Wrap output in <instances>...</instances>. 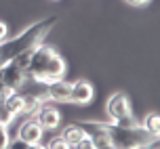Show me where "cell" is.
<instances>
[{
    "label": "cell",
    "mask_w": 160,
    "mask_h": 149,
    "mask_svg": "<svg viewBox=\"0 0 160 149\" xmlns=\"http://www.w3.org/2000/svg\"><path fill=\"white\" fill-rule=\"evenodd\" d=\"M55 23H57V17L55 15L44 17V19H40V21L32 23L30 27H25L23 31H19L17 36L2 40V42H0V63L4 65V63L13 61L15 57L34 50L38 44H42V40L47 38L48 31L55 27Z\"/></svg>",
    "instance_id": "6da1fadb"
},
{
    "label": "cell",
    "mask_w": 160,
    "mask_h": 149,
    "mask_svg": "<svg viewBox=\"0 0 160 149\" xmlns=\"http://www.w3.org/2000/svg\"><path fill=\"white\" fill-rule=\"evenodd\" d=\"M25 78L38 84H47L53 80H61L65 76V61L57 50H53L47 44H38L34 48L28 63H25Z\"/></svg>",
    "instance_id": "7a4b0ae2"
},
{
    "label": "cell",
    "mask_w": 160,
    "mask_h": 149,
    "mask_svg": "<svg viewBox=\"0 0 160 149\" xmlns=\"http://www.w3.org/2000/svg\"><path fill=\"white\" fill-rule=\"evenodd\" d=\"M101 126L116 149H143L154 141H158V137H152L148 130L141 128V124L120 126L116 122H101Z\"/></svg>",
    "instance_id": "3957f363"
},
{
    "label": "cell",
    "mask_w": 160,
    "mask_h": 149,
    "mask_svg": "<svg viewBox=\"0 0 160 149\" xmlns=\"http://www.w3.org/2000/svg\"><path fill=\"white\" fill-rule=\"evenodd\" d=\"M105 113L110 122H116L120 126H135L139 124L135 118H133V109H131V101L124 93H114L108 103H105Z\"/></svg>",
    "instance_id": "277c9868"
},
{
    "label": "cell",
    "mask_w": 160,
    "mask_h": 149,
    "mask_svg": "<svg viewBox=\"0 0 160 149\" xmlns=\"http://www.w3.org/2000/svg\"><path fill=\"white\" fill-rule=\"evenodd\" d=\"M32 118L38 120V124L44 128V130H57L59 126H61V111L57 109L55 105H51V103H40V107L36 109Z\"/></svg>",
    "instance_id": "5b68a950"
},
{
    "label": "cell",
    "mask_w": 160,
    "mask_h": 149,
    "mask_svg": "<svg viewBox=\"0 0 160 149\" xmlns=\"http://www.w3.org/2000/svg\"><path fill=\"white\" fill-rule=\"evenodd\" d=\"M0 74H2V84H4V90H19L21 84L25 82V71L17 65L15 61H8L0 67Z\"/></svg>",
    "instance_id": "8992f818"
},
{
    "label": "cell",
    "mask_w": 160,
    "mask_h": 149,
    "mask_svg": "<svg viewBox=\"0 0 160 149\" xmlns=\"http://www.w3.org/2000/svg\"><path fill=\"white\" fill-rule=\"evenodd\" d=\"M42 137H44V128L38 124V120H36V118L23 120V122L19 124V128H17V139H21V141L28 143V145L40 143V141H42Z\"/></svg>",
    "instance_id": "52a82bcc"
},
{
    "label": "cell",
    "mask_w": 160,
    "mask_h": 149,
    "mask_svg": "<svg viewBox=\"0 0 160 149\" xmlns=\"http://www.w3.org/2000/svg\"><path fill=\"white\" fill-rule=\"evenodd\" d=\"M44 99L53 103H70V82L61 80H53V82H47L44 84Z\"/></svg>",
    "instance_id": "ba28073f"
},
{
    "label": "cell",
    "mask_w": 160,
    "mask_h": 149,
    "mask_svg": "<svg viewBox=\"0 0 160 149\" xmlns=\"http://www.w3.org/2000/svg\"><path fill=\"white\" fill-rule=\"evenodd\" d=\"M95 97V88L91 82L87 80H76L70 84V103H76V105H87V103L93 101Z\"/></svg>",
    "instance_id": "9c48e42d"
},
{
    "label": "cell",
    "mask_w": 160,
    "mask_h": 149,
    "mask_svg": "<svg viewBox=\"0 0 160 149\" xmlns=\"http://www.w3.org/2000/svg\"><path fill=\"white\" fill-rule=\"evenodd\" d=\"M0 103L13 118H17L21 116V109H23V94L19 90H7L4 94H0Z\"/></svg>",
    "instance_id": "30bf717a"
},
{
    "label": "cell",
    "mask_w": 160,
    "mask_h": 149,
    "mask_svg": "<svg viewBox=\"0 0 160 149\" xmlns=\"http://www.w3.org/2000/svg\"><path fill=\"white\" fill-rule=\"evenodd\" d=\"M42 101H44L42 94H34V93L23 94V109H21V113H23V116H34Z\"/></svg>",
    "instance_id": "8fae6325"
},
{
    "label": "cell",
    "mask_w": 160,
    "mask_h": 149,
    "mask_svg": "<svg viewBox=\"0 0 160 149\" xmlns=\"http://www.w3.org/2000/svg\"><path fill=\"white\" fill-rule=\"evenodd\" d=\"M84 134H87V132H84V130H82V128L78 126V122H76V124L65 126L63 132H61V137H63V141H65V143H70V145H76V143H78L80 139L84 137Z\"/></svg>",
    "instance_id": "7c38bea8"
},
{
    "label": "cell",
    "mask_w": 160,
    "mask_h": 149,
    "mask_svg": "<svg viewBox=\"0 0 160 149\" xmlns=\"http://www.w3.org/2000/svg\"><path fill=\"white\" fill-rule=\"evenodd\" d=\"M141 128L148 130L152 137H158V132H160V118H158V113H156V111L148 113V116L143 118V122H141Z\"/></svg>",
    "instance_id": "4fadbf2b"
},
{
    "label": "cell",
    "mask_w": 160,
    "mask_h": 149,
    "mask_svg": "<svg viewBox=\"0 0 160 149\" xmlns=\"http://www.w3.org/2000/svg\"><path fill=\"white\" fill-rule=\"evenodd\" d=\"M47 149H72V145H70V143H65L63 137L59 134V137H53V139L48 141Z\"/></svg>",
    "instance_id": "5bb4252c"
},
{
    "label": "cell",
    "mask_w": 160,
    "mask_h": 149,
    "mask_svg": "<svg viewBox=\"0 0 160 149\" xmlns=\"http://www.w3.org/2000/svg\"><path fill=\"white\" fill-rule=\"evenodd\" d=\"M72 149H95V141H93L88 134H84L76 145H72Z\"/></svg>",
    "instance_id": "9a60e30c"
},
{
    "label": "cell",
    "mask_w": 160,
    "mask_h": 149,
    "mask_svg": "<svg viewBox=\"0 0 160 149\" xmlns=\"http://www.w3.org/2000/svg\"><path fill=\"white\" fill-rule=\"evenodd\" d=\"M11 143V134H8V126L0 124V149H7Z\"/></svg>",
    "instance_id": "2e32d148"
},
{
    "label": "cell",
    "mask_w": 160,
    "mask_h": 149,
    "mask_svg": "<svg viewBox=\"0 0 160 149\" xmlns=\"http://www.w3.org/2000/svg\"><path fill=\"white\" fill-rule=\"evenodd\" d=\"M7 149H28V143H23L21 139H11Z\"/></svg>",
    "instance_id": "e0dca14e"
},
{
    "label": "cell",
    "mask_w": 160,
    "mask_h": 149,
    "mask_svg": "<svg viewBox=\"0 0 160 149\" xmlns=\"http://www.w3.org/2000/svg\"><path fill=\"white\" fill-rule=\"evenodd\" d=\"M7 38H8V27H7L4 21H0V42H2V40H7Z\"/></svg>",
    "instance_id": "ac0fdd59"
},
{
    "label": "cell",
    "mask_w": 160,
    "mask_h": 149,
    "mask_svg": "<svg viewBox=\"0 0 160 149\" xmlns=\"http://www.w3.org/2000/svg\"><path fill=\"white\" fill-rule=\"evenodd\" d=\"M124 2H128V4H133V7H141V4H145V2H150V0H124Z\"/></svg>",
    "instance_id": "d6986e66"
},
{
    "label": "cell",
    "mask_w": 160,
    "mask_h": 149,
    "mask_svg": "<svg viewBox=\"0 0 160 149\" xmlns=\"http://www.w3.org/2000/svg\"><path fill=\"white\" fill-rule=\"evenodd\" d=\"M28 149H47V145H42V143H34V145H28Z\"/></svg>",
    "instance_id": "ffe728a7"
},
{
    "label": "cell",
    "mask_w": 160,
    "mask_h": 149,
    "mask_svg": "<svg viewBox=\"0 0 160 149\" xmlns=\"http://www.w3.org/2000/svg\"><path fill=\"white\" fill-rule=\"evenodd\" d=\"M7 90H4V84H2V74H0V94H4Z\"/></svg>",
    "instance_id": "44dd1931"
},
{
    "label": "cell",
    "mask_w": 160,
    "mask_h": 149,
    "mask_svg": "<svg viewBox=\"0 0 160 149\" xmlns=\"http://www.w3.org/2000/svg\"><path fill=\"white\" fill-rule=\"evenodd\" d=\"M143 149H158V141H154L152 145H148V147H143Z\"/></svg>",
    "instance_id": "7402d4cb"
}]
</instances>
